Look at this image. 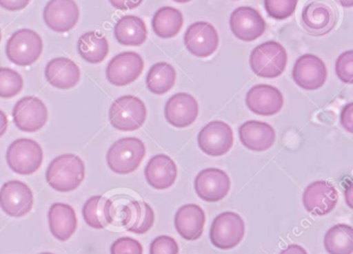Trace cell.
<instances>
[{"label": "cell", "instance_id": "1", "mask_svg": "<svg viewBox=\"0 0 353 254\" xmlns=\"http://www.w3.org/2000/svg\"><path fill=\"white\" fill-rule=\"evenodd\" d=\"M85 178L83 160L75 154H63L53 159L46 171L49 185L59 192H70L79 187Z\"/></svg>", "mask_w": 353, "mask_h": 254}, {"label": "cell", "instance_id": "2", "mask_svg": "<svg viewBox=\"0 0 353 254\" xmlns=\"http://www.w3.org/2000/svg\"><path fill=\"white\" fill-rule=\"evenodd\" d=\"M145 145L133 136L117 140L107 152V165L119 175H128L139 167L145 156Z\"/></svg>", "mask_w": 353, "mask_h": 254}, {"label": "cell", "instance_id": "3", "mask_svg": "<svg viewBox=\"0 0 353 254\" xmlns=\"http://www.w3.org/2000/svg\"><path fill=\"white\" fill-rule=\"evenodd\" d=\"M288 56L278 41H266L257 45L250 56V66L260 78H274L285 72Z\"/></svg>", "mask_w": 353, "mask_h": 254}, {"label": "cell", "instance_id": "4", "mask_svg": "<svg viewBox=\"0 0 353 254\" xmlns=\"http://www.w3.org/2000/svg\"><path fill=\"white\" fill-rule=\"evenodd\" d=\"M148 117V109L141 99L134 95H125L113 101L109 109V121L121 131L139 129Z\"/></svg>", "mask_w": 353, "mask_h": 254}, {"label": "cell", "instance_id": "5", "mask_svg": "<svg viewBox=\"0 0 353 254\" xmlns=\"http://www.w3.org/2000/svg\"><path fill=\"white\" fill-rule=\"evenodd\" d=\"M338 10L330 0H310L303 10L301 22L307 34H327L338 22Z\"/></svg>", "mask_w": 353, "mask_h": 254}, {"label": "cell", "instance_id": "6", "mask_svg": "<svg viewBox=\"0 0 353 254\" xmlns=\"http://www.w3.org/2000/svg\"><path fill=\"white\" fill-rule=\"evenodd\" d=\"M44 153L42 147L30 138L14 140L7 151L10 169L19 175H32L42 165Z\"/></svg>", "mask_w": 353, "mask_h": 254}, {"label": "cell", "instance_id": "7", "mask_svg": "<svg viewBox=\"0 0 353 254\" xmlns=\"http://www.w3.org/2000/svg\"><path fill=\"white\" fill-rule=\"evenodd\" d=\"M245 231L243 219L237 213H221L210 226V241L219 249H232L241 243L245 237Z\"/></svg>", "mask_w": 353, "mask_h": 254}, {"label": "cell", "instance_id": "8", "mask_svg": "<svg viewBox=\"0 0 353 254\" xmlns=\"http://www.w3.org/2000/svg\"><path fill=\"white\" fill-rule=\"evenodd\" d=\"M7 56L10 61L19 66L32 65L43 52V41L32 29L16 31L7 43Z\"/></svg>", "mask_w": 353, "mask_h": 254}, {"label": "cell", "instance_id": "9", "mask_svg": "<svg viewBox=\"0 0 353 254\" xmlns=\"http://www.w3.org/2000/svg\"><path fill=\"white\" fill-rule=\"evenodd\" d=\"M34 206V193L23 182L18 180L6 182L0 188V207L11 217H23Z\"/></svg>", "mask_w": 353, "mask_h": 254}, {"label": "cell", "instance_id": "10", "mask_svg": "<svg viewBox=\"0 0 353 254\" xmlns=\"http://www.w3.org/2000/svg\"><path fill=\"white\" fill-rule=\"evenodd\" d=\"M198 145L202 152L212 157L223 156L233 146V131L229 124L223 121L210 122L198 134Z\"/></svg>", "mask_w": 353, "mask_h": 254}, {"label": "cell", "instance_id": "11", "mask_svg": "<svg viewBox=\"0 0 353 254\" xmlns=\"http://www.w3.org/2000/svg\"><path fill=\"white\" fill-rule=\"evenodd\" d=\"M292 78L295 84L305 90H318L325 84L327 70L318 56L305 54L293 66Z\"/></svg>", "mask_w": 353, "mask_h": 254}, {"label": "cell", "instance_id": "12", "mask_svg": "<svg viewBox=\"0 0 353 254\" xmlns=\"http://www.w3.org/2000/svg\"><path fill=\"white\" fill-rule=\"evenodd\" d=\"M144 61L135 52H123L115 56L107 66L106 76L114 86H127L135 82L143 72Z\"/></svg>", "mask_w": 353, "mask_h": 254}, {"label": "cell", "instance_id": "13", "mask_svg": "<svg viewBox=\"0 0 353 254\" xmlns=\"http://www.w3.org/2000/svg\"><path fill=\"white\" fill-rule=\"evenodd\" d=\"M13 119L22 131L36 132L46 124L48 109L38 97L26 96L20 99L14 107Z\"/></svg>", "mask_w": 353, "mask_h": 254}, {"label": "cell", "instance_id": "14", "mask_svg": "<svg viewBox=\"0 0 353 254\" xmlns=\"http://www.w3.org/2000/svg\"><path fill=\"white\" fill-rule=\"evenodd\" d=\"M230 178L220 169H205L196 176L194 188L201 200L208 202H220L230 190Z\"/></svg>", "mask_w": 353, "mask_h": 254}, {"label": "cell", "instance_id": "15", "mask_svg": "<svg viewBox=\"0 0 353 254\" xmlns=\"http://www.w3.org/2000/svg\"><path fill=\"white\" fill-rule=\"evenodd\" d=\"M185 45L192 55L210 57L219 47L218 31L210 23L204 21L193 23L185 31Z\"/></svg>", "mask_w": 353, "mask_h": 254}, {"label": "cell", "instance_id": "16", "mask_svg": "<svg viewBox=\"0 0 353 254\" xmlns=\"http://www.w3.org/2000/svg\"><path fill=\"white\" fill-rule=\"evenodd\" d=\"M338 200V191L327 181L313 182L305 188L303 194V207L315 216H325L332 212Z\"/></svg>", "mask_w": 353, "mask_h": 254}, {"label": "cell", "instance_id": "17", "mask_svg": "<svg viewBox=\"0 0 353 254\" xmlns=\"http://www.w3.org/2000/svg\"><path fill=\"white\" fill-rule=\"evenodd\" d=\"M230 28L236 39L243 41H254L265 31V21L255 8L241 6L231 14Z\"/></svg>", "mask_w": 353, "mask_h": 254}, {"label": "cell", "instance_id": "18", "mask_svg": "<svg viewBox=\"0 0 353 254\" xmlns=\"http://www.w3.org/2000/svg\"><path fill=\"white\" fill-rule=\"evenodd\" d=\"M245 103L250 111L259 116H274L282 109L284 97L276 87L268 84L255 85L248 91Z\"/></svg>", "mask_w": 353, "mask_h": 254}, {"label": "cell", "instance_id": "19", "mask_svg": "<svg viewBox=\"0 0 353 254\" xmlns=\"http://www.w3.org/2000/svg\"><path fill=\"white\" fill-rule=\"evenodd\" d=\"M79 8L74 0H50L45 6L44 20L55 32L72 30L79 20Z\"/></svg>", "mask_w": 353, "mask_h": 254}, {"label": "cell", "instance_id": "20", "mask_svg": "<svg viewBox=\"0 0 353 254\" xmlns=\"http://www.w3.org/2000/svg\"><path fill=\"white\" fill-rule=\"evenodd\" d=\"M199 105L195 97L189 93L172 95L165 105V118L169 124L176 128H185L196 121Z\"/></svg>", "mask_w": 353, "mask_h": 254}, {"label": "cell", "instance_id": "21", "mask_svg": "<svg viewBox=\"0 0 353 254\" xmlns=\"http://www.w3.org/2000/svg\"><path fill=\"white\" fill-rule=\"evenodd\" d=\"M239 140L251 151L263 152L268 150L276 140L274 127L265 122L250 120L239 126Z\"/></svg>", "mask_w": 353, "mask_h": 254}, {"label": "cell", "instance_id": "22", "mask_svg": "<svg viewBox=\"0 0 353 254\" xmlns=\"http://www.w3.org/2000/svg\"><path fill=\"white\" fill-rule=\"evenodd\" d=\"M121 224L131 233H148L154 223V212L148 202L131 200L123 206Z\"/></svg>", "mask_w": 353, "mask_h": 254}, {"label": "cell", "instance_id": "23", "mask_svg": "<svg viewBox=\"0 0 353 254\" xmlns=\"http://www.w3.org/2000/svg\"><path fill=\"white\" fill-rule=\"evenodd\" d=\"M204 224L205 214L198 204H183L175 214V229L179 235L187 241L199 239L203 233Z\"/></svg>", "mask_w": 353, "mask_h": 254}, {"label": "cell", "instance_id": "24", "mask_svg": "<svg viewBox=\"0 0 353 254\" xmlns=\"http://www.w3.org/2000/svg\"><path fill=\"white\" fill-rule=\"evenodd\" d=\"M144 173L146 181L152 188L165 190L174 184L177 178V167L168 155L158 154L150 159Z\"/></svg>", "mask_w": 353, "mask_h": 254}, {"label": "cell", "instance_id": "25", "mask_svg": "<svg viewBox=\"0 0 353 254\" xmlns=\"http://www.w3.org/2000/svg\"><path fill=\"white\" fill-rule=\"evenodd\" d=\"M45 76L49 84L55 88L71 89L78 84L80 80L79 66L69 58H54L47 64Z\"/></svg>", "mask_w": 353, "mask_h": 254}, {"label": "cell", "instance_id": "26", "mask_svg": "<svg viewBox=\"0 0 353 254\" xmlns=\"http://www.w3.org/2000/svg\"><path fill=\"white\" fill-rule=\"evenodd\" d=\"M48 220L51 233L61 242L68 241L77 229L75 210L63 202H55L50 207Z\"/></svg>", "mask_w": 353, "mask_h": 254}, {"label": "cell", "instance_id": "27", "mask_svg": "<svg viewBox=\"0 0 353 254\" xmlns=\"http://www.w3.org/2000/svg\"><path fill=\"white\" fill-rule=\"evenodd\" d=\"M82 215L88 226L102 229L114 223V204L102 195L88 198L82 209Z\"/></svg>", "mask_w": 353, "mask_h": 254}, {"label": "cell", "instance_id": "28", "mask_svg": "<svg viewBox=\"0 0 353 254\" xmlns=\"http://www.w3.org/2000/svg\"><path fill=\"white\" fill-rule=\"evenodd\" d=\"M117 41L123 45L138 47L143 45L148 39L145 23L137 16H125L117 21L114 26Z\"/></svg>", "mask_w": 353, "mask_h": 254}, {"label": "cell", "instance_id": "29", "mask_svg": "<svg viewBox=\"0 0 353 254\" xmlns=\"http://www.w3.org/2000/svg\"><path fill=\"white\" fill-rule=\"evenodd\" d=\"M154 32L161 39L176 36L183 28V17L181 10L172 6H164L157 10L152 18Z\"/></svg>", "mask_w": 353, "mask_h": 254}, {"label": "cell", "instance_id": "30", "mask_svg": "<svg viewBox=\"0 0 353 254\" xmlns=\"http://www.w3.org/2000/svg\"><path fill=\"white\" fill-rule=\"evenodd\" d=\"M78 52L88 63H100L108 55V41L97 31L84 33L78 41Z\"/></svg>", "mask_w": 353, "mask_h": 254}, {"label": "cell", "instance_id": "31", "mask_svg": "<svg viewBox=\"0 0 353 254\" xmlns=\"http://www.w3.org/2000/svg\"><path fill=\"white\" fill-rule=\"evenodd\" d=\"M176 72L171 64L158 62L148 70L146 86L150 92L157 95L165 94L174 86Z\"/></svg>", "mask_w": 353, "mask_h": 254}, {"label": "cell", "instance_id": "32", "mask_svg": "<svg viewBox=\"0 0 353 254\" xmlns=\"http://www.w3.org/2000/svg\"><path fill=\"white\" fill-rule=\"evenodd\" d=\"M324 247L328 254H352V226L341 223L328 229L324 235Z\"/></svg>", "mask_w": 353, "mask_h": 254}, {"label": "cell", "instance_id": "33", "mask_svg": "<svg viewBox=\"0 0 353 254\" xmlns=\"http://www.w3.org/2000/svg\"><path fill=\"white\" fill-rule=\"evenodd\" d=\"M23 78L16 70L11 68H0V97L11 98L21 92Z\"/></svg>", "mask_w": 353, "mask_h": 254}, {"label": "cell", "instance_id": "34", "mask_svg": "<svg viewBox=\"0 0 353 254\" xmlns=\"http://www.w3.org/2000/svg\"><path fill=\"white\" fill-rule=\"evenodd\" d=\"M299 0H264V8L270 18L285 20L294 14Z\"/></svg>", "mask_w": 353, "mask_h": 254}, {"label": "cell", "instance_id": "35", "mask_svg": "<svg viewBox=\"0 0 353 254\" xmlns=\"http://www.w3.org/2000/svg\"><path fill=\"white\" fill-rule=\"evenodd\" d=\"M336 76L346 84L353 83V52L351 50L339 56L336 61Z\"/></svg>", "mask_w": 353, "mask_h": 254}, {"label": "cell", "instance_id": "36", "mask_svg": "<svg viewBox=\"0 0 353 254\" xmlns=\"http://www.w3.org/2000/svg\"><path fill=\"white\" fill-rule=\"evenodd\" d=\"M111 254H143L141 243L133 237H123L113 242Z\"/></svg>", "mask_w": 353, "mask_h": 254}, {"label": "cell", "instance_id": "37", "mask_svg": "<svg viewBox=\"0 0 353 254\" xmlns=\"http://www.w3.org/2000/svg\"><path fill=\"white\" fill-rule=\"evenodd\" d=\"M150 254H179V244L169 235H159L150 244Z\"/></svg>", "mask_w": 353, "mask_h": 254}, {"label": "cell", "instance_id": "38", "mask_svg": "<svg viewBox=\"0 0 353 254\" xmlns=\"http://www.w3.org/2000/svg\"><path fill=\"white\" fill-rule=\"evenodd\" d=\"M341 124L349 132L353 134V103H349L343 107L341 113Z\"/></svg>", "mask_w": 353, "mask_h": 254}, {"label": "cell", "instance_id": "39", "mask_svg": "<svg viewBox=\"0 0 353 254\" xmlns=\"http://www.w3.org/2000/svg\"><path fill=\"white\" fill-rule=\"evenodd\" d=\"M30 0H0V6L7 10L16 12L26 8Z\"/></svg>", "mask_w": 353, "mask_h": 254}, {"label": "cell", "instance_id": "40", "mask_svg": "<svg viewBox=\"0 0 353 254\" xmlns=\"http://www.w3.org/2000/svg\"><path fill=\"white\" fill-rule=\"evenodd\" d=\"M113 8L119 10H130L138 8L143 0H109Z\"/></svg>", "mask_w": 353, "mask_h": 254}, {"label": "cell", "instance_id": "41", "mask_svg": "<svg viewBox=\"0 0 353 254\" xmlns=\"http://www.w3.org/2000/svg\"><path fill=\"white\" fill-rule=\"evenodd\" d=\"M280 254H307V252L301 246L296 245V244H291L288 247L283 249Z\"/></svg>", "mask_w": 353, "mask_h": 254}, {"label": "cell", "instance_id": "42", "mask_svg": "<svg viewBox=\"0 0 353 254\" xmlns=\"http://www.w3.org/2000/svg\"><path fill=\"white\" fill-rule=\"evenodd\" d=\"M9 121H8L7 115L0 109V138L7 131Z\"/></svg>", "mask_w": 353, "mask_h": 254}, {"label": "cell", "instance_id": "43", "mask_svg": "<svg viewBox=\"0 0 353 254\" xmlns=\"http://www.w3.org/2000/svg\"><path fill=\"white\" fill-rule=\"evenodd\" d=\"M351 190H352V186H351V184L349 183L348 188L345 190V191H346L345 195H346L347 204H348L349 208L352 209V204H351V200H352V195H351Z\"/></svg>", "mask_w": 353, "mask_h": 254}, {"label": "cell", "instance_id": "44", "mask_svg": "<svg viewBox=\"0 0 353 254\" xmlns=\"http://www.w3.org/2000/svg\"><path fill=\"white\" fill-rule=\"evenodd\" d=\"M339 2L344 8H352L353 6V0H339Z\"/></svg>", "mask_w": 353, "mask_h": 254}, {"label": "cell", "instance_id": "45", "mask_svg": "<svg viewBox=\"0 0 353 254\" xmlns=\"http://www.w3.org/2000/svg\"><path fill=\"white\" fill-rule=\"evenodd\" d=\"M173 1L177 2V3H187V2L192 1V0H173Z\"/></svg>", "mask_w": 353, "mask_h": 254}, {"label": "cell", "instance_id": "46", "mask_svg": "<svg viewBox=\"0 0 353 254\" xmlns=\"http://www.w3.org/2000/svg\"><path fill=\"white\" fill-rule=\"evenodd\" d=\"M40 254H54V253H51V252H43V253H40Z\"/></svg>", "mask_w": 353, "mask_h": 254}, {"label": "cell", "instance_id": "47", "mask_svg": "<svg viewBox=\"0 0 353 254\" xmlns=\"http://www.w3.org/2000/svg\"><path fill=\"white\" fill-rule=\"evenodd\" d=\"M0 41H1V30H0Z\"/></svg>", "mask_w": 353, "mask_h": 254}]
</instances>
